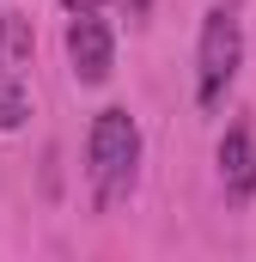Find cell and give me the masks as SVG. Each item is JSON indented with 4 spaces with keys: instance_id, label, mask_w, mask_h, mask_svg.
<instances>
[{
    "instance_id": "7a4b0ae2",
    "label": "cell",
    "mask_w": 256,
    "mask_h": 262,
    "mask_svg": "<svg viewBox=\"0 0 256 262\" xmlns=\"http://www.w3.org/2000/svg\"><path fill=\"white\" fill-rule=\"evenodd\" d=\"M244 67V0H214L195 31V104L214 116Z\"/></svg>"
},
{
    "instance_id": "277c9868",
    "label": "cell",
    "mask_w": 256,
    "mask_h": 262,
    "mask_svg": "<svg viewBox=\"0 0 256 262\" xmlns=\"http://www.w3.org/2000/svg\"><path fill=\"white\" fill-rule=\"evenodd\" d=\"M214 165H220V195L226 207H250L256 201V128L250 122H232L214 146Z\"/></svg>"
},
{
    "instance_id": "6da1fadb",
    "label": "cell",
    "mask_w": 256,
    "mask_h": 262,
    "mask_svg": "<svg viewBox=\"0 0 256 262\" xmlns=\"http://www.w3.org/2000/svg\"><path fill=\"white\" fill-rule=\"evenodd\" d=\"M86 183H92V201L104 213L116 201H128L134 183H140V122L122 104L98 110L92 128H86Z\"/></svg>"
},
{
    "instance_id": "52a82bcc",
    "label": "cell",
    "mask_w": 256,
    "mask_h": 262,
    "mask_svg": "<svg viewBox=\"0 0 256 262\" xmlns=\"http://www.w3.org/2000/svg\"><path fill=\"white\" fill-rule=\"evenodd\" d=\"M0 25H6V6H0Z\"/></svg>"
},
{
    "instance_id": "5b68a950",
    "label": "cell",
    "mask_w": 256,
    "mask_h": 262,
    "mask_svg": "<svg viewBox=\"0 0 256 262\" xmlns=\"http://www.w3.org/2000/svg\"><path fill=\"white\" fill-rule=\"evenodd\" d=\"M31 122V98H25V79H18V67L6 61V49H0V128H25Z\"/></svg>"
},
{
    "instance_id": "8992f818",
    "label": "cell",
    "mask_w": 256,
    "mask_h": 262,
    "mask_svg": "<svg viewBox=\"0 0 256 262\" xmlns=\"http://www.w3.org/2000/svg\"><path fill=\"white\" fill-rule=\"evenodd\" d=\"M67 12H92V6H104V0H61Z\"/></svg>"
},
{
    "instance_id": "3957f363",
    "label": "cell",
    "mask_w": 256,
    "mask_h": 262,
    "mask_svg": "<svg viewBox=\"0 0 256 262\" xmlns=\"http://www.w3.org/2000/svg\"><path fill=\"white\" fill-rule=\"evenodd\" d=\"M67 67L79 85H104L116 73V25L104 18V6L92 12H67Z\"/></svg>"
}]
</instances>
